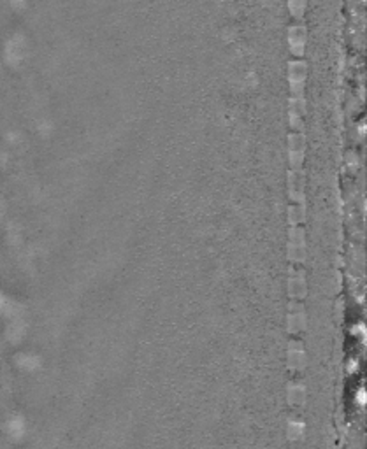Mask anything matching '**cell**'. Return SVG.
I'll use <instances>...</instances> for the list:
<instances>
[{"label": "cell", "mask_w": 367, "mask_h": 449, "mask_svg": "<svg viewBox=\"0 0 367 449\" xmlns=\"http://www.w3.org/2000/svg\"><path fill=\"white\" fill-rule=\"evenodd\" d=\"M306 230L302 225L288 227V260L292 263H304L306 261Z\"/></svg>", "instance_id": "6da1fadb"}, {"label": "cell", "mask_w": 367, "mask_h": 449, "mask_svg": "<svg viewBox=\"0 0 367 449\" xmlns=\"http://www.w3.org/2000/svg\"><path fill=\"white\" fill-rule=\"evenodd\" d=\"M308 295V283H306V270L302 267H295L294 263L288 269V297L290 302H297Z\"/></svg>", "instance_id": "7a4b0ae2"}, {"label": "cell", "mask_w": 367, "mask_h": 449, "mask_svg": "<svg viewBox=\"0 0 367 449\" xmlns=\"http://www.w3.org/2000/svg\"><path fill=\"white\" fill-rule=\"evenodd\" d=\"M288 39H290V48H292V53L295 56H304L306 51V41H308V30H306L304 23L299 21V23H292L288 30Z\"/></svg>", "instance_id": "3957f363"}, {"label": "cell", "mask_w": 367, "mask_h": 449, "mask_svg": "<svg viewBox=\"0 0 367 449\" xmlns=\"http://www.w3.org/2000/svg\"><path fill=\"white\" fill-rule=\"evenodd\" d=\"M288 363H290V369H304L306 365V353H304V346H302L301 341H292L288 342Z\"/></svg>", "instance_id": "277c9868"}, {"label": "cell", "mask_w": 367, "mask_h": 449, "mask_svg": "<svg viewBox=\"0 0 367 449\" xmlns=\"http://www.w3.org/2000/svg\"><path fill=\"white\" fill-rule=\"evenodd\" d=\"M290 9H292V12H294V16H297L299 19L302 18V14H304V9H306V2H299V0H292L290 2Z\"/></svg>", "instance_id": "5b68a950"}]
</instances>
